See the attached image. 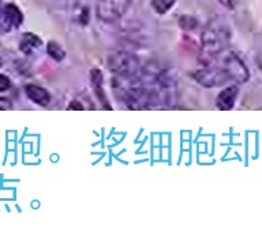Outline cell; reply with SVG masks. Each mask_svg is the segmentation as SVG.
<instances>
[{
	"instance_id": "6da1fadb",
	"label": "cell",
	"mask_w": 262,
	"mask_h": 246,
	"mask_svg": "<svg viewBox=\"0 0 262 246\" xmlns=\"http://www.w3.org/2000/svg\"><path fill=\"white\" fill-rule=\"evenodd\" d=\"M228 30L223 25L212 24L202 34V52L204 56H217L224 51L228 43Z\"/></svg>"
},
{
	"instance_id": "9a60e30c",
	"label": "cell",
	"mask_w": 262,
	"mask_h": 246,
	"mask_svg": "<svg viewBox=\"0 0 262 246\" xmlns=\"http://www.w3.org/2000/svg\"><path fill=\"white\" fill-rule=\"evenodd\" d=\"M223 6H225L227 8H232L233 7V0H219Z\"/></svg>"
},
{
	"instance_id": "4fadbf2b",
	"label": "cell",
	"mask_w": 262,
	"mask_h": 246,
	"mask_svg": "<svg viewBox=\"0 0 262 246\" xmlns=\"http://www.w3.org/2000/svg\"><path fill=\"white\" fill-rule=\"evenodd\" d=\"M10 86H11V81H10V78L6 77V75H3V74H0V92L7 90Z\"/></svg>"
},
{
	"instance_id": "ba28073f",
	"label": "cell",
	"mask_w": 262,
	"mask_h": 246,
	"mask_svg": "<svg viewBox=\"0 0 262 246\" xmlns=\"http://www.w3.org/2000/svg\"><path fill=\"white\" fill-rule=\"evenodd\" d=\"M41 45L40 37H37L36 34L33 33H25L24 37H22V41H20V49L24 51L25 53H29L32 49L37 48Z\"/></svg>"
},
{
	"instance_id": "7a4b0ae2",
	"label": "cell",
	"mask_w": 262,
	"mask_h": 246,
	"mask_svg": "<svg viewBox=\"0 0 262 246\" xmlns=\"http://www.w3.org/2000/svg\"><path fill=\"white\" fill-rule=\"evenodd\" d=\"M108 67L116 77H138V59L127 52H115L108 57Z\"/></svg>"
},
{
	"instance_id": "9c48e42d",
	"label": "cell",
	"mask_w": 262,
	"mask_h": 246,
	"mask_svg": "<svg viewBox=\"0 0 262 246\" xmlns=\"http://www.w3.org/2000/svg\"><path fill=\"white\" fill-rule=\"evenodd\" d=\"M47 52H48L49 56L57 61L63 60L66 56L64 49L61 48V45L57 44L56 41H51V43H48V45H47Z\"/></svg>"
},
{
	"instance_id": "8fae6325",
	"label": "cell",
	"mask_w": 262,
	"mask_h": 246,
	"mask_svg": "<svg viewBox=\"0 0 262 246\" xmlns=\"http://www.w3.org/2000/svg\"><path fill=\"white\" fill-rule=\"evenodd\" d=\"M196 19L194 16H188V15H183L179 19V25L183 29H194L196 26Z\"/></svg>"
},
{
	"instance_id": "277c9868",
	"label": "cell",
	"mask_w": 262,
	"mask_h": 246,
	"mask_svg": "<svg viewBox=\"0 0 262 246\" xmlns=\"http://www.w3.org/2000/svg\"><path fill=\"white\" fill-rule=\"evenodd\" d=\"M130 6V0H98L97 15L100 19L111 22L119 19Z\"/></svg>"
},
{
	"instance_id": "2e32d148",
	"label": "cell",
	"mask_w": 262,
	"mask_h": 246,
	"mask_svg": "<svg viewBox=\"0 0 262 246\" xmlns=\"http://www.w3.org/2000/svg\"><path fill=\"white\" fill-rule=\"evenodd\" d=\"M0 66H2V59H0Z\"/></svg>"
},
{
	"instance_id": "5b68a950",
	"label": "cell",
	"mask_w": 262,
	"mask_h": 246,
	"mask_svg": "<svg viewBox=\"0 0 262 246\" xmlns=\"http://www.w3.org/2000/svg\"><path fill=\"white\" fill-rule=\"evenodd\" d=\"M22 20H24V15L15 4H7L0 16V25H2L3 30L18 28L22 24Z\"/></svg>"
},
{
	"instance_id": "8992f818",
	"label": "cell",
	"mask_w": 262,
	"mask_h": 246,
	"mask_svg": "<svg viewBox=\"0 0 262 246\" xmlns=\"http://www.w3.org/2000/svg\"><path fill=\"white\" fill-rule=\"evenodd\" d=\"M237 93H239V90H237L236 86H228V88H225L224 90H221L216 98L217 107H219L221 111L231 110L233 107V104H235Z\"/></svg>"
},
{
	"instance_id": "30bf717a",
	"label": "cell",
	"mask_w": 262,
	"mask_h": 246,
	"mask_svg": "<svg viewBox=\"0 0 262 246\" xmlns=\"http://www.w3.org/2000/svg\"><path fill=\"white\" fill-rule=\"evenodd\" d=\"M175 0H151V6L159 14H165L173 6Z\"/></svg>"
},
{
	"instance_id": "7c38bea8",
	"label": "cell",
	"mask_w": 262,
	"mask_h": 246,
	"mask_svg": "<svg viewBox=\"0 0 262 246\" xmlns=\"http://www.w3.org/2000/svg\"><path fill=\"white\" fill-rule=\"evenodd\" d=\"M90 79H92V85L94 86H101L102 84V74L100 70L94 69L92 70V73H90Z\"/></svg>"
},
{
	"instance_id": "3957f363",
	"label": "cell",
	"mask_w": 262,
	"mask_h": 246,
	"mask_svg": "<svg viewBox=\"0 0 262 246\" xmlns=\"http://www.w3.org/2000/svg\"><path fill=\"white\" fill-rule=\"evenodd\" d=\"M224 73L228 75L229 81H235L236 84H245L249 79V69L242 61V59L233 52H227L224 57H221L220 63H217Z\"/></svg>"
},
{
	"instance_id": "52a82bcc",
	"label": "cell",
	"mask_w": 262,
	"mask_h": 246,
	"mask_svg": "<svg viewBox=\"0 0 262 246\" xmlns=\"http://www.w3.org/2000/svg\"><path fill=\"white\" fill-rule=\"evenodd\" d=\"M26 94L28 97L34 101L36 104H40V106H48L49 101H51V96H49L48 90H45L44 88L37 85H28L26 86Z\"/></svg>"
},
{
	"instance_id": "5bb4252c",
	"label": "cell",
	"mask_w": 262,
	"mask_h": 246,
	"mask_svg": "<svg viewBox=\"0 0 262 246\" xmlns=\"http://www.w3.org/2000/svg\"><path fill=\"white\" fill-rule=\"evenodd\" d=\"M69 110H83V107L78 101H71L69 106Z\"/></svg>"
}]
</instances>
